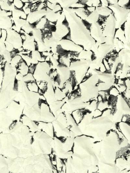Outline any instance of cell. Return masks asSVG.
Instances as JSON below:
<instances>
[{
    "mask_svg": "<svg viewBox=\"0 0 130 173\" xmlns=\"http://www.w3.org/2000/svg\"><path fill=\"white\" fill-rule=\"evenodd\" d=\"M128 141L119 130L112 129L103 139L94 142L93 148L98 159V171L118 172L116 161L120 149L127 146Z\"/></svg>",
    "mask_w": 130,
    "mask_h": 173,
    "instance_id": "cell-1",
    "label": "cell"
},
{
    "mask_svg": "<svg viewBox=\"0 0 130 173\" xmlns=\"http://www.w3.org/2000/svg\"><path fill=\"white\" fill-rule=\"evenodd\" d=\"M76 144L74 142L73 153L70 157L76 162L77 172L92 173L98 172V159L94 151V139L87 136H77Z\"/></svg>",
    "mask_w": 130,
    "mask_h": 173,
    "instance_id": "cell-2",
    "label": "cell"
},
{
    "mask_svg": "<svg viewBox=\"0 0 130 173\" xmlns=\"http://www.w3.org/2000/svg\"><path fill=\"white\" fill-rule=\"evenodd\" d=\"M111 114L93 116L92 113L84 115L78 124L83 135L92 138L94 142L102 140L112 129L115 123Z\"/></svg>",
    "mask_w": 130,
    "mask_h": 173,
    "instance_id": "cell-3",
    "label": "cell"
},
{
    "mask_svg": "<svg viewBox=\"0 0 130 173\" xmlns=\"http://www.w3.org/2000/svg\"><path fill=\"white\" fill-rule=\"evenodd\" d=\"M109 7L112 11L116 21V29L120 28L127 20L129 12L128 9L117 4L110 5Z\"/></svg>",
    "mask_w": 130,
    "mask_h": 173,
    "instance_id": "cell-4",
    "label": "cell"
},
{
    "mask_svg": "<svg viewBox=\"0 0 130 173\" xmlns=\"http://www.w3.org/2000/svg\"><path fill=\"white\" fill-rule=\"evenodd\" d=\"M104 36L114 37L116 30V21L113 13L106 18L102 23Z\"/></svg>",
    "mask_w": 130,
    "mask_h": 173,
    "instance_id": "cell-5",
    "label": "cell"
},
{
    "mask_svg": "<svg viewBox=\"0 0 130 173\" xmlns=\"http://www.w3.org/2000/svg\"><path fill=\"white\" fill-rule=\"evenodd\" d=\"M105 19L100 16L96 10L89 13L86 19L85 20L90 24H92L98 22H103Z\"/></svg>",
    "mask_w": 130,
    "mask_h": 173,
    "instance_id": "cell-6",
    "label": "cell"
},
{
    "mask_svg": "<svg viewBox=\"0 0 130 173\" xmlns=\"http://www.w3.org/2000/svg\"><path fill=\"white\" fill-rule=\"evenodd\" d=\"M119 129L130 144V126L125 122H120L119 123Z\"/></svg>",
    "mask_w": 130,
    "mask_h": 173,
    "instance_id": "cell-7",
    "label": "cell"
},
{
    "mask_svg": "<svg viewBox=\"0 0 130 173\" xmlns=\"http://www.w3.org/2000/svg\"><path fill=\"white\" fill-rule=\"evenodd\" d=\"M96 11L100 16L104 18H106L112 13V11L109 6L102 5L96 7Z\"/></svg>",
    "mask_w": 130,
    "mask_h": 173,
    "instance_id": "cell-8",
    "label": "cell"
},
{
    "mask_svg": "<svg viewBox=\"0 0 130 173\" xmlns=\"http://www.w3.org/2000/svg\"><path fill=\"white\" fill-rule=\"evenodd\" d=\"M72 9L74 10L75 13L77 16L83 20H86L89 14L86 10V7Z\"/></svg>",
    "mask_w": 130,
    "mask_h": 173,
    "instance_id": "cell-9",
    "label": "cell"
},
{
    "mask_svg": "<svg viewBox=\"0 0 130 173\" xmlns=\"http://www.w3.org/2000/svg\"><path fill=\"white\" fill-rule=\"evenodd\" d=\"M27 85L29 91L34 92H38L39 86L35 81L27 82Z\"/></svg>",
    "mask_w": 130,
    "mask_h": 173,
    "instance_id": "cell-10",
    "label": "cell"
},
{
    "mask_svg": "<svg viewBox=\"0 0 130 173\" xmlns=\"http://www.w3.org/2000/svg\"><path fill=\"white\" fill-rule=\"evenodd\" d=\"M23 80L24 81L27 83V82L35 81V78H34V76H33V74L29 73H28L26 75L23 76Z\"/></svg>",
    "mask_w": 130,
    "mask_h": 173,
    "instance_id": "cell-11",
    "label": "cell"
},
{
    "mask_svg": "<svg viewBox=\"0 0 130 173\" xmlns=\"http://www.w3.org/2000/svg\"><path fill=\"white\" fill-rule=\"evenodd\" d=\"M118 4L128 9L130 5V0H119Z\"/></svg>",
    "mask_w": 130,
    "mask_h": 173,
    "instance_id": "cell-12",
    "label": "cell"
},
{
    "mask_svg": "<svg viewBox=\"0 0 130 173\" xmlns=\"http://www.w3.org/2000/svg\"><path fill=\"white\" fill-rule=\"evenodd\" d=\"M1 39L4 41L6 40L7 37V32L5 29H1Z\"/></svg>",
    "mask_w": 130,
    "mask_h": 173,
    "instance_id": "cell-13",
    "label": "cell"
},
{
    "mask_svg": "<svg viewBox=\"0 0 130 173\" xmlns=\"http://www.w3.org/2000/svg\"><path fill=\"white\" fill-rule=\"evenodd\" d=\"M86 9L89 13L93 12L96 10V7L94 6H87Z\"/></svg>",
    "mask_w": 130,
    "mask_h": 173,
    "instance_id": "cell-14",
    "label": "cell"
},
{
    "mask_svg": "<svg viewBox=\"0 0 130 173\" xmlns=\"http://www.w3.org/2000/svg\"><path fill=\"white\" fill-rule=\"evenodd\" d=\"M28 15L25 14L24 12L23 11L22 12L20 16V18L21 19L23 20H26L28 17Z\"/></svg>",
    "mask_w": 130,
    "mask_h": 173,
    "instance_id": "cell-15",
    "label": "cell"
},
{
    "mask_svg": "<svg viewBox=\"0 0 130 173\" xmlns=\"http://www.w3.org/2000/svg\"><path fill=\"white\" fill-rule=\"evenodd\" d=\"M109 6L110 5L117 4L119 0H107Z\"/></svg>",
    "mask_w": 130,
    "mask_h": 173,
    "instance_id": "cell-16",
    "label": "cell"
},
{
    "mask_svg": "<svg viewBox=\"0 0 130 173\" xmlns=\"http://www.w3.org/2000/svg\"><path fill=\"white\" fill-rule=\"evenodd\" d=\"M100 1L102 5L109 6V3H108L107 0H100Z\"/></svg>",
    "mask_w": 130,
    "mask_h": 173,
    "instance_id": "cell-17",
    "label": "cell"
},
{
    "mask_svg": "<svg viewBox=\"0 0 130 173\" xmlns=\"http://www.w3.org/2000/svg\"><path fill=\"white\" fill-rule=\"evenodd\" d=\"M6 13V15L8 17H12L13 15V13L12 11L10 10L5 11Z\"/></svg>",
    "mask_w": 130,
    "mask_h": 173,
    "instance_id": "cell-18",
    "label": "cell"
},
{
    "mask_svg": "<svg viewBox=\"0 0 130 173\" xmlns=\"http://www.w3.org/2000/svg\"><path fill=\"white\" fill-rule=\"evenodd\" d=\"M16 125V122H14L12 123L11 124L10 126L9 127V129L10 130L14 128Z\"/></svg>",
    "mask_w": 130,
    "mask_h": 173,
    "instance_id": "cell-19",
    "label": "cell"
},
{
    "mask_svg": "<svg viewBox=\"0 0 130 173\" xmlns=\"http://www.w3.org/2000/svg\"><path fill=\"white\" fill-rule=\"evenodd\" d=\"M8 3L11 4L13 3L14 0H8Z\"/></svg>",
    "mask_w": 130,
    "mask_h": 173,
    "instance_id": "cell-20",
    "label": "cell"
},
{
    "mask_svg": "<svg viewBox=\"0 0 130 173\" xmlns=\"http://www.w3.org/2000/svg\"><path fill=\"white\" fill-rule=\"evenodd\" d=\"M21 1H22L23 2V3L29 2L28 0H21Z\"/></svg>",
    "mask_w": 130,
    "mask_h": 173,
    "instance_id": "cell-21",
    "label": "cell"
},
{
    "mask_svg": "<svg viewBox=\"0 0 130 173\" xmlns=\"http://www.w3.org/2000/svg\"><path fill=\"white\" fill-rule=\"evenodd\" d=\"M129 105H130V103H129Z\"/></svg>",
    "mask_w": 130,
    "mask_h": 173,
    "instance_id": "cell-22",
    "label": "cell"
}]
</instances>
